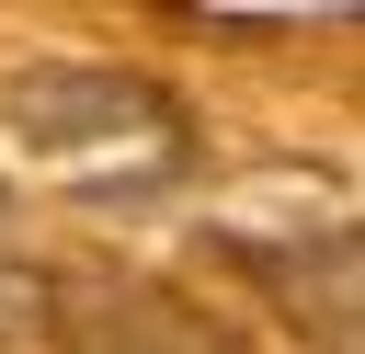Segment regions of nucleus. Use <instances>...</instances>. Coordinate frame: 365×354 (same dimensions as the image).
<instances>
[{"label":"nucleus","instance_id":"1","mask_svg":"<svg viewBox=\"0 0 365 354\" xmlns=\"http://www.w3.org/2000/svg\"><path fill=\"white\" fill-rule=\"evenodd\" d=\"M11 137L80 183H148L182 160V114L160 80H125V69H34L11 91Z\"/></svg>","mask_w":365,"mask_h":354},{"label":"nucleus","instance_id":"2","mask_svg":"<svg viewBox=\"0 0 365 354\" xmlns=\"http://www.w3.org/2000/svg\"><path fill=\"white\" fill-rule=\"evenodd\" d=\"M46 331H57V354H228V331H205L182 297L125 285V274H68Z\"/></svg>","mask_w":365,"mask_h":354}]
</instances>
